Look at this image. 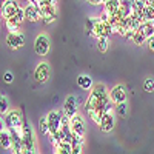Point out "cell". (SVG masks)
<instances>
[{"label":"cell","mask_w":154,"mask_h":154,"mask_svg":"<svg viewBox=\"0 0 154 154\" xmlns=\"http://www.w3.org/2000/svg\"><path fill=\"white\" fill-rule=\"evenodd\" d=\"M146 45H148V48H149L151 51H154V37L148 38V40H146Z\"/></svg>","instance_id":"1f68e13d"},{"label":"cell","mask_w":154,"mask_h":154,"mask_svg":"<svg viewBox=\"0 0 154 154\" xmlns=\"http://www.w3.org/2000/svg\"><path fill=\"white\" fill-rule=\"evenodd\" d=\"M5 128L6 130H17V131H22V128H23V116L19 109H11L6 116H5Z\"/></svg>","instance_id":"6da1fadb"},{"label":"cell","mask_w":154,"mask_h":154,"mask_svg":"<svg viewBox=\"0 0 154 154\" xmlns=\"http://www.w3.org/2000/svg\"><path fill=\"white\" fill-rule=\"evenodd\" d=\"M25 17H26L28 22H37L42 19V11L35 8L32 3H29L26 8H25Z\"/></svg>","instance_id":"4fadbf2b"},{"label":"cell","mask_w":154,"mask_h":154,"mask_svg":"<svg viewBox=\"0 0 154 154\" xmlns=\"http://www.w3.org/2000/svg\"><path fill=\"white\" fill-rule=\"evenodd\" d=\"M49 74H51L49 65H48L46 62H42V63H38L37 68H35V71H34V79H35L37 82L43 83V82H46V80L49 79Z\"/></svg>","instance_id":"52a82bcc"},{"label":"cell","mask_w":154,"mask_h":154,"mask_svg":"<svg viewBox=\"0 0 154 154\" xmlns=\"http://www.w3.org/2000/svg\"><path fill=\"white\" fill-rule=\"evenodd\" d=\"M57 19V11H56V5L53 6H46L42 9V20L43 23H53L54 20Z\"/></svg>","instance_id":"5bb4252c"},{"label":"cell","mask_w":154,"mask_h":154,"mask_svg":"<svg viewBox=\"0 0 154 154\" xmlns=\"http://www.w3.org/2000/svg\"><path fill=\"white\" fill-rule=\"evenodd\" d=\"M119 6H120V2H119V0H106V2L103 3L105 14H108L109 17L117 16V12H119Z\"/></svg>","instance_id":"9a60e30c"},{"label":"cell","mask_w":154,"mask_h":154,"mask_svg":"<svg viewBox=\"0 0 154 154\" xmlns=\"http://www.w3.org/2000/svg\"><path fill=\"white\" fill-rule=\"evenodd\" d=\"M22 142H23V149L25 151H37L35 149V142H34V134L28 122L23 123L22 128Z\"/></svg>","instance_id":"3957f363"},{"label":"cell","mask_w":154,"mask_h":154,"mask_svg":"<svg viewBox=\"0 0 154 154\" xmlns=\"http://www.w3.org/2000/svg\"><path fill=\"white\" fill-rule=\"evenodd\" d=\"M19 9H20V6H19L16 2H12V0H8V2H5L3 6H2V16H3L5 20L14 19L16 14L19 12Z\"/></svg>","instance_id":"ba28073f"},{"label":"cell","mask_w":154,"mask_h":154,"mask_svg":"<svg viewBox=\"0 0 154 154\" xmlns=\"http://www.w3.org/2000/svg\"><path fill=\"white\" fill-rule=\"evenodd\" d=\"M114 125H116L114 114H112V112H108V114H105L103 117H102V120H100V123H99V128H100L103 133H109V131H112Z\"/></svg>","instance_id":"8fae6325"},{"label":"cell","mask_w":154,"mask_h":154,"mask_svg":"<svg viewBox=\"0 0 154 154\" xmlns=\"http://www.w3.org/2000/svg\"><path fill=\"white\" fill-rule=\"evenodd\" d=\"M77 85H79L80 89H93V80H91V77L89 75H79L77 77Z\"/></svg>","instance_id":"ac0fdd59"},{"label":"cell","mask_w":154,"mask_h":154,"mask_svg":"<svg viewBox=\"0 0 154 154\" xmlns=\"http://www.w3.org/2000/svg\"><path fill=\"white\" fill-rule=\"evenodd\" d=\"M143 88H145L146 93H152L154 91V80L152 79H146L145 83H143Z\"/></svg>","instance_id":"f1b7e54d"},{"label":"cell","mask_w":154,"mask_h":154,"mask_svg":"<svg viewBox=\"0 0 154 154\" xmlns=\"http://www.w3.org/2000/svg\"><path fill=\"white\" fill-rule=\"evenodd\" d=\"M131 40L136 43V45H143L148 38L145 37V34L140 31V29H137V31H134V34H133V37H131Z\"/></svg>","instance_id":"7402d4cb"},{"label":"cell","mask_w":154,"mask_h":154,"mask_svg":"<svg viewBox=\"0 0 154 154\" xmlns=\"http://www.w3.org/2000/svg\"><path fill=\"white\" fill-rule=\"evenodd\" d=\"M71 143H72V146H75V145H83V137L79 136V134H75V133H72Z\"/></svg>","instance_id":"83f0119b"},{"label":"cell","mask_w":154,"mask_h":154,"mask_svg":"<svg viewBox=\"0 0 154 154\" xmlns=\"http://www.w3.org/2000/svg\"><path fill=\"white\" fill-rule=\"evenodd\" d=\"M0 145L3 149H12V139H11V133L6 128H2L0 131Z\"/></svg>","instance_id":"2e32d148"},{"label":"cell","mask_w":154,"mask_h":154,"mask_svg":"<svg viewBox=\"0 0 154 154\" xmlns=\"http://www.w3.org/2000/svg\"><path fill=\"white\" fill-rule=\"evenodd\" d=\"M89 96H91L93 99H96V100H100V99H105V97H108V93H106V88H105V85H102V83L94 85V88L91 89V93H89Z\"/></svg>","instance_id":"e0dca14e"},{"label":"cell","mask_w":154,"mask_h":154,"mask_svg":"<svg viewBox=\"0 0 154 154\" xmlns=\"http://www.w3.org/2000/svg\"><path fill=\"white\" fill-rule=\"evenodd\" d=\"M140 31L145 34L146 38H151V37H154V25L148 23V22H143L142 26H140Z\"/></svg>","instance_id":"ffe728a7"},{"label":"cell","mask_w":154,"mask_h":154,"mask_svg":"<svg viewBox=\"0 0 154 154\" xmlns=\"http://www.w3.org/2000/svg\"><path fill=\"white\" fill-rule=\"evenodd\" d=\"M34 51L38 56H46L49 51V38L45 34H38L34 40Z\"/></svg>","instance_id":"277c9868"},{"label":"cell","mask_w":154,"mask_h":154,"mask_svg":"<svg viewBox=\"0 0 154 154\" xmlns=\"http://www.w3.org/2000/svg\"><path fill=\"white\" fill-rule=\"evenodd\" d=\"M62 117H63V111H51L46 114V120L49 126V136H53L62 130Z\"/></svg>","instance_id":"7a4b0ae2"},{"label":"cell","mask_w":154,"mask_h":154,"mask_svg":"<svg viewBox=\"0 0 154 154\" xmlns=\"http://www.w3.org/2000/svg\"><path fill=\"white\" fill-rule=\"evenodd\" d=\"M63 112H65L68 117H74L77 114V99L74 96H69L66 100H65V105H63Z\"/></svg>","instance_id":"7c38bea8"},{"label":"cell","mask_w":154,"mask_h":154,"mask_svg":"<svg viewBox=\"0 0 154 154\" xmlns=\"http://www.w3.org/2000/svg\"><path fill=\"white\" fill-rule=\"evenodd\" d=\"M3 80H5L6 83H11L12 80H14V77H12V74H11V72H5V75H3Z\"/></svg>","instance_id":"4dcf8cb0"},{"label":"cell","mask_w":154,"mask_h":154,"mask_svg":"<svg viewBox=\"0 0 154 154\" xmlns=\"http://www.w3.org/2000/svg\"><path fill=\"white\" fill-rule=\"evenodd\" d=\"M96 22H97V19H88V20H86L85 28H86V32H88V34H91V35H93L94 28H96Z\"/></svg>","instance_id":"d4e9b609"},{"label":"cell","mask_w":154,"mask_h":154,"mask_svg":"<svg viewBox=\"0 0 154 154\" xmlns=\"http://www.w3.org/2000/svg\"><path fill=\"white\" fill-rule=\"evenodd\" d=\"M69 125H71L72 133L79 134V136H82V137L85 136V122H83V119L80 117L79 114H75L74 117L69 119Z\"/></svg>","instance_id":"9c48e42d"},{"label":"cell","mask_w":154,"mask_h":154,"mask_svg":"<svg viewBox=\"0 0 154 154\" xmlns=\"http://www.w3.org/2000/svg\"><path fill=\"white\" fill-rule=\"evenodd\" d=\"M23 43H25V35L22 32H19V34H8V37H6V45L11 49H19V48L23 46Z\"/></svg>","instance_id":"30bf717a"},{"label":"cell","mask_w":154,"mask_h":154,"mask_svg":"<svg viewBox=\"0 0 154 154\" xmlns=\"http://www.w3.org/2000/svg\"><path fill=\"white\" fill-rule=\"evenodd\" d=\"M111 32H112V28H111V25L109 23H106V22H103L100 17L97 19V22H96V28H94V32H93V35L94 37H97V38H100V37H109L111 35Z\"/></svg>","instance_id":"8992f818"},{"label":"cell","mask_w":154,"mask_h":154,"mask_svg":"<svg viewBox=\"0 0 154 154\" xmlns=\"http://www.w3.org/2000/svg\"><path fill=\"white\" fill-rule=\"evenodd\" d=\"M38 126H40V131H42L43 134H49V126H48L46 116H45V117H42L40 120H38Z\"/></svg>","instance_id":"484cf974"},{"label":"cell","mask_w":154,"mask_h":154,"mask_svg":"<svg viewBox=\"0 0 154 154\" xmlns=\"http://www.w3.org/2000/svg\"><path fill=\"white\" fill-rule=\"evenodd\" d=\"M126 111H128V105H126V102L125 103H120L116 106V112H117L119 116H122V117H125L126 116Z\"/></svg>","instance_id":"4316f807"},{"label":"cell","mask_w":154,"mask_h":154,"mask_svg":"<svg viewBox=\"0 0 154 154\" xmlns=\"http://www.w3.org/2000/svg\"><path fill=\"white\" fill-rule=\"evenodd\" d=\"M54 154H72V143L69 142H62L56 146Z\"/></svg>","instance_id":"d6986e66"},{"label":"cell","mask_w":154,"mask_h":154,"mask_svg":"<svg viewBox=\"0 0 154 154\" xmlns=\"http://www.w3.org/2000/svg\"><path fill=\"white\" fill-rule=\"evenodd\" d=\"M9 111H8V99L5 96L0 97V114H2V117H3V114L6 116Z\"/></svg>","instance_id":"cb8c5ba5"},{"label":"cell","mask_w":154,"mask_h":154,"mask_svg":"<svg viewBox=\"0 0 154 154\" xmlns=\"http://www.w3.org/2000/svg\"><path fill=\"white\" fill-rule=\"evenodd\" d=\"M6 23V28L9 31V34H19V28H20V23L16 22V19H9V20H5Z\"/></svg>","instance_id":"44dd1931"},{"label":"cell","mask_w":154,"mask_h":154,"mask_svg":"<svg viewBox=\"0 0 154 154\" xmlns=\"http://www.w3.org/2000/svg\"><path fill=\"white\" fill-rule=\"evenodd\" d=\"M126 96H128V91H126V88L123 85H117V86H114L111 89V93H109V99L114 105H120V103H125V100H126Z\"/></svg>","instance_id":"5b68a950"},{"label":"cell","mask_w":154,"mask_h":154,"mask_svg":"<svg viewBox=\"0 0 154 154\" xmlns=\"http://www.w3.org/2000/svg\"><path fill=\"white\" fill-rule=\"evenodd\" d=\"M89 3H91V5H100V3H105V2H99V0H91Z\"/></svg>","instance_id":"d6a6232c"},{"label":"cell","mask_w":154,"mask_h":154,"mask_svg":"<svg viewBox=\"0 0 154 154\" xmlns=\"http://www.w3.org/2000/svg\"><path fill=\"white\" fill-rule=\"evenodd\" d=\"M72 154H83V145H75V146H72Z\"/></svg>","instance_id":"f546056e"},{"label":"cell","mask_w":154,"mask_h":154,"mask_svg":"<svg viewBox=\"0 0 154 154\" xmlns=\"http://www.w3.org/2000/svg\"><path fill=\"white\" fill-rule=\"evenodd\" d=\"M97 48L102 53H106L108 51V37H100L97 38Z\"/></svg>","instance_id":"603a6c76"}]
</instances>
